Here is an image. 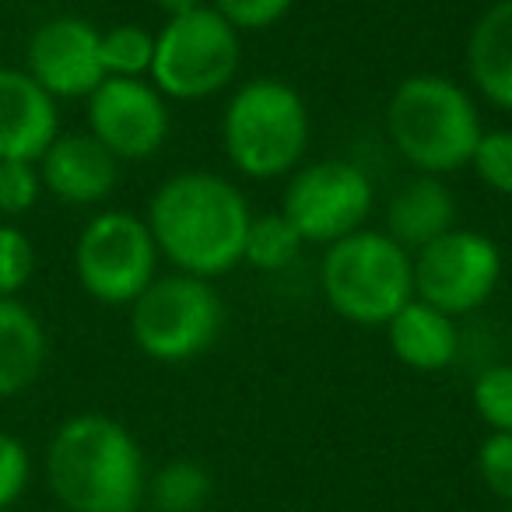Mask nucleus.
I'll return each mask as SVG.
<instances>
[{"mask_svg":"<svg viewBox=\"0 0 512 512\" xmlns=\"http://www.w3.org/2000/svg\"><path fill=\"white\" fill-rule=\"evenodd\" d=\"M148 228L179 274L221 278L242 264V246L253 211L239 186L218 172H176L148 204Z\"/></svg>","mask_w":512,"mask_h":512,"instance_id":"obj_1","label":"nucleus"},{"mask_svg":"<svg viewBox=\"0 0 512 512\" xmlns=\"http://www.w3.org/2000/svg\"><path fill=\"white\" fill-rule=\"evenodd\" d=\"M46 484L64 512H141L148 495L144 449L109 414H74L46 446Z\"/></svg>","mask_w":512,"mask_h":512,"instance_id":"obj_2","label":"nucleus"},{"mask_svg":"<svg viewBox=\"0 0 512 512\" xmlns=\"http://www.w3.org/2000/svg\"><path fill=\"white\" fill-rule=\"evenodd\" d=\"M386 134L421 176H449L474 158L484 134L477 102L446 74H411L386 102Z\"/></svg>","mask_w":512,"mask_h":512,"instance_id":"obj_3","label":"nucleus"},{"mask_svg":"<svg viewBox=\"0 0 512 512\" xmlns=\"http://www.w3.org/2000/svg\"><path fill=\"white\" fill-rule=\"evenodd\" d=\"M309 106L288 81L253 78L235 88L221 116V148L249 179H278L299 169L309 148Z\"/></svg>","mask_w":512,"mask_h":512,"instance_id":"obj_4","label":"nucleus"},{"mask_svg":"<svg viewBox=\"0 0 512 512\" xmlns=\"http://www.w3.org/2000/svg\"><path fill=\"white\" fill-rule=\"evenodd\" d=\"M327 306L355 327H386L414 299V256L376 228H358L323 253Z\"/></svg>","mask_w":512,"mask_h":512,"instance_id":"obj_5","label":"nucleus"},{"mask_svg":"<svg viewBox=\"0 0 512 512\" xmlns=\"http://www.w3.org/2000/svg\"><path fill=\"white\" fill-rule=\"evenodd\" d=\"M225 306L211 281L193 274L155 278L130 302V337L151 362L183 365L200 358L221 334Z\"/></svg>","mask_w":512,"mask_h":512,"instance_id":"obj_6","label":"nucleus"},{"mask_svg":"<svg viewBox=\"0 0 512 512\" xmlns=\"http://www.w3.org/2000/svg\"><path fill=\"white\" fill-rule=\"evenodd\" d=\"M242 60L239 32L214 8L165 18L155 32V60L148 81L176 102H200L225 92Z\"/></svg>","mask_w":512,"mask_h":512,"instance_id":"obj_7","label":"nucleus"},{"mask_svg":"<svg viewBox=\"0 0 512 512\" xmlns=\"http://www.w3.org/2000/svg\"><path fill=\"white\" fill-rule=\"evenodd\" d=\"M74 274L88 299L130 306L158 278V246L144 218L99 211L74 242Z\"/></svg>","mask_w":512,"mask_h":512,"instance_id":"obj_8","label":"nucleus"},{"mask_svg":"<svg viewBox=\"0 0 512 512\" xmlns=\"http://www.w3.org/2000/svg\"><path fill=\"white\" fill-rule=\"evenodd\" d=\"M372 204H376V190L369 172L344 158H323L292 172L281 214L292 221L302 242L334 246L365 228Z\"/></svg>","mask_w":512,"mask_h":512,"instance_id":"obj_9","label":"nucleus"},{"mask_svg":"<svg viewBox=\"0 0 512 512\" xmlns=\"http://www.w3.org/2000/svg\"><path fill=\"white\" fill-rule=\"evenodd\" d=\"M414 256V299L449 316H467L495 295L502 281V249L474 228H449Z\"/></svg>","mask_w":512,"mask_h":512,"instance_id":"obj_10","label":"nucleus"},{"mask_svg":"<svg viewBox=\"0 0 512 512\" xmlns=\"http://www.w3.org/2000/svg\"><path fill=\"white\" fill-rule=\"evenodd\" d=\"M88 134L120 162H141L169 141V106L148 78H106L88 95Z\"/></svg>","mask_w":512,"mask_h":512,"instance_id":"obj_11","label":"nucleus"},{"mask_svg":"<svg viewBox=\"0 0 512 512\" xmlns=\"http://www.w3.org/2000/svg\"><path fill=\"white\" fill-rule=\"evenodd\" d=\"M99 36L88 18L57 15L46 18L25 46V71L53 95V99H88L106 81L99 57Z\"/></svg>","mask_w":512,"mask_h":512,"instance_id":"obj_12","label":"nucleus"},{"mask_svg":"<svg viewBox=\"0 0 512 512\" xmlns=\"http://www.w3.org/2000/svg\"><path fill=\"white\" fill-rule=\"evenodd\" d=\"M57 137V99L25 67H0V158L39 162Z\"/></svg>","mask_w":512,"mask_h":512,"instance_id":"obj_13","label":"nucleus"},{"mask_svg":"<svg viewBox=\"0 0 512 512\" xmlns=\"http://www.w3.org/2000/svg\"><path fill=\"white\" fill-rule=\"evenodd\" d=\"M36 165L43 190L71 207L102 204L120 183V158L109 155L88 130L85 134H60Z\"/></svg>","mask_w":512,"mask_h":512,"instance_id":"obj_14","label":"nucleus"},{"mask_svg":"<svg viewBox=\"0 0 512 512\" xmlns=\"http://www.w3.org/2000/svg\"><path fill=\"white\" fill-rule=\"evenodd\" d=\"M386 341L400 365L414 372H442L456 362L460 351V330L456 316L411 299L390 323H386Z\"/></svg>","mask_w":512,"mask_h":512,"instance_id":"obj_15","label":"nucleus"},{"mask_svg":"<svg viewBox=\"0 0 512 512\" xmlns=\"http://www.w3.org/2000/svg\"><path fill=\"white\" fill-rule=\"evenodd\" d=\"M449 228H456V200L453 190L439 176H421L418 172L390 197L383 232L393 242H400L407 253H418L421 246L446 235Z\"/></svg>","mask_w":512,"mask_h":512,"instance_id":"obj_16","label":"nucleus"},{"mask_svg":"<svg viewBox=\"0 0 512 512\" xmlns=\"http://www.w3.org/2000/svg\"><path fill=\"white\" fill-rule=\"evenodd\" d=\"M467 71L491 106L512 113V0H495L467 43Z\"/></svg>","mask_w":512,"mask_h":512,"instance_id":"obj_17","label":"nucleus"},{"mask_svg":"<svg viewBox=\"0 0 512 512\" xmlns=\"http://www.w3.org/2000/svg\"><path fill=\"white\" fill-rule=\"evenodd\" d=\"M50 341L46 327L25 302L0 299V400L22 397L43 376Z\"/></svg>","mask_w":512,"mask_h":512,"instance_id":"obj_18","label":"nucleus"},{"mask_svg":"<svg viewBox=\"0 0 512 512\" xmlns=\"http://www.w3.org/2000/svg\"><path fill=\"white\" fill-rule=\"evenodd\" d=\"M214 481L211 470L197 460H169L148 474L144 505L155 512H204L211 505Z\"/></svg>","mask_w":512,"mask_h":512,"instance_id":"obj_19","label":"nucleus"},{"mask_svg":"<svg viewBox=\"0 0 512 512\" xmlns=\"http://www.w3.org/2000/svg\"><path fill=\"white\" fill-rule=\"evenodd\" d=\"M302 246H306L302 235L281 211L253 214L246 246H242V264L256 267V271H285L299 260Z\"/></svg>","mask_w":512,"mask_h":512,"instance_id":"obj_20","label":"nucleus"},{"mask_svg":"<svg viewBox=\"0 0 512 512\" xmlns=\"http://www.w3.org/2000/svg\"><path fill=\"white\" fill-rule=\"evenodd\" d=\"M99 57L106 78H148L155 60V32L130 22L102 29Z\"/></svg>","mask_w":512,"mask_h":512,"instance_id":"obj_21","label":"nucleus"},{"mask_svg":"<svg viewBox=\"0 0 512 512\" xmlns=\"http://www.w3.org/2000/svg\"><path fill=\"white\" fill-rule=\"evenodd\" d=\"M474 411L491 432H512V365H488L477 372L474 390Z\"/></svg>","mask_w":512,"mask_h":512,"instance_id":"obj_22","label":"nucleus"},{"mask_svg":"<svg viewBox=\"0 0 512 512\" xmlns=\"http://www.w3.org/2000/svg\"><path fill=\"white\" fill-rule=\"evenodd\" d=\"M36 274V246L15 221H0V299H18Z\"/></svg>","mask_w":512,"mask_h":512,"instance_id":"obj_23","label":"nucleus"},{"mask_svg":"<svg viewBox=\"0 0 512 512\" xmlns=\"http://www.w3.org/2000/svg\"><path fill=\"white\" fill-rule=\"evenodd\" d=\"M43 179L36 162L0 158V214L4 218H25L43 197Z\"/></svg>","mask_w":512,"mask_h":512,"instance_id":"obj_24","label":"nucleus"},{"mask_svg":"<svg viewBox=\"0 0 512 512\" xmlns=\"http://www.w3.org/2000/svg\"><path fill=\"white\" fill-rule=\"evenodd\" d=\"M470 169L488 190L512 197V130H484L470 158Z\"/></svg>","mask_w":512,"mask_h":512,"instance_id":"obj_25","label":"nucleus"},{"mask_svg":"<svg viewBox=\"0 0 512 512\" xmlns=\"http://www.w3.org/2000/svg\"><path fill=\"white\" fill-rule=\"evenodd\" d=\"M477 474L484 488L512 505V432H491L477 446Z\"/></svg>","mask_w":512,"mask_h":512,"instance_id":"obj_26","label":"nucleus"},{"mask_svg":"<svg viewBox=\"0 0 512 512\" xmlns=\"http://www.w3.org/2000/svg\"><path fill=\"white\" fill-rule=\"evenodd\" d=\"M32 481V456L18 435L0 428V512L15 509L18 498L29 491Z\"/></svg>","mask_w":512,"mask_h":512,"instance_id":"obj_27","label":"nucleus"},{"mask_svg":"<svg viewBox=\"0 0 512 512\" xmlns=\"http://www.w3.org/2000/svg\"><path fill=\"white\" fill-rule=\"evenodd\" d=\"M295 0H214L211 8L232 25L235 32H264L278 25L292 11Z\"/></svg>","mask_w":512,"mask_h":512,"instance_id":"obj_28","label":"nucleus"},{"mask_svg":"<svg viewBox=\"0 0 512 512\" xmlns=\"http://www.w3.org/2000/svg\"><path fill=\"white\" fill-rule=\"evenodd\" d=\"M155 8L162 11L165 18H179V15H190V11L204 8V0H155Z\"/></svg>","mask_w":512,"mask_h":512,"instance_id":"obj_29","label":"nucleus"},{"mask_svg":"<svg viewBox=\"0 0 512 512\" xmlns=\"http://www.w3.org/2000/svg\"><path fill=\"white\" fill-rule=\"evenodd\" d=\"M505 512H512V505H505Z\"/></svg>","mask_w":512,"mask_h":512,"instance_id":"obj_30","label":"nucleus"}]
</instances>
